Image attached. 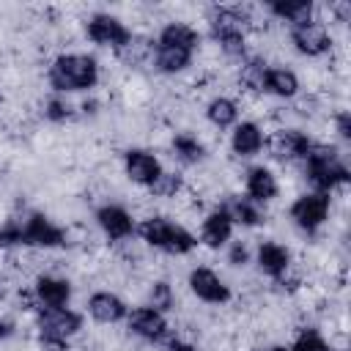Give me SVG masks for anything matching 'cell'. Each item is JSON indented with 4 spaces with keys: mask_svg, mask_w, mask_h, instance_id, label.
I'll use <instances>...</instances> for the list:
<instances>
[{
    "mask_svg": "<svg viewBox=\"0 0 351 351\" xmlns=\"http://www.w3.org/2000/svg\"><path fill=\"white\" fill-rule=\"evenodd\" d=\"M47 85L52 93H82L99 85V60L88 52H60L47 69Z\"/></svg>",
    "mask_w": 351,
    "mask_h": 351,
    "instance_id": "cell-1",
    "label": "cell"
},
{
    "mask_svg": "<svg viewBox=\"0 0 351 351\" xmlns=\"http://www.w3.org/2000/svg\"><path fill=\"white\" fill-rule=\"evenodd\" d=\"M208 33L219 52L228 60H244L247 58V30L252 27V19L239 5H211L208 8Z\"/></svg>",
    "mask_w": 351,
    "mask_h": 351,
    "instance_id": "cell-2",
    "label": "cell"
},
{
    "mask_svg": "<svg viewBox=\"0 0 351 351\" xmlns=\"http://www.w3.org/2000/svg\"><path fill=\"white\" fill-rule=\"evenodd\" d=\"M302 176L313 186V192H337L351 181V167L346 162V154L337 145L315 143L313 151L302 162Z\"/></svg>",
    "mask_w": 351,
    "mask_h": 351,
    "instance_id": "cell-3",
    "label": "cell"
},
{
    "mask_svg": "<svg viewBox=\"0 0 351 351\" xmlns=\"http://www.w3.org/2000/svg\"><path fill=\"white\" fill-rule=\"evenodd\" d=\"M137 236L148 247H154L165 255H189L197 247V236L192 230H186L181 222H176L170 217H159V214L145 217L137 225Z\"/></svg>",
    "mask_w": 351,
    "mask_h": 351,
    "instance_id": "cell-4",
    "label": "cell"
},
{
    "mask_svg": "<svg viewBox=\"0 0 351 351\" xmlns=\"http://www.w3.org/2000/svg\"><path fill=\"white\" fill-rule=\"evenodd\" d=\"M82 313L71 307H55V310H38L36 315V335L44 343V348H66L71 337L82 332Z\"/></svg>",
    "mask_w": 351,
    "mask_h": 351,
    "instance_id": "cell-5",
    "label": "cell"
},
{
    "mask_svg": "<svg viewBox=\"0 0 351 351\" xmlns=\"http://www.w3.org/2000/svg\"><path fill=\"white\" fill-rule=\"evenodd\" d=\"M329 214H332V195H326V192H313V189L310 192H302L288 206L291 222L302 233H307V236H315L326 225Z\"/></svg>",
    "mask_w": 351,
    "mask_h": 351,
    "instance_id": "cell-6",
    "label": "cell"
},
{
    "mask_svg": "<svg viewBox=\"0 0 351 351\" xmlns=\"http://www.w3.org/2000/svg\"><path fill=\"white\" fill-rule=\"evenodd\" d=\"M19 228H22V247H36V250H60L69 244L66 228L52 222L41 211H25L19 214Z\"/></svg>",
    "mask_w": 351,
    "mask_h": 351,
    "instance_id": "cell-7",
    "label": "cell"
},
{
    "mask_svg": "<svg viewBox=\"0 0 351 351\" xmlns=\"http://www.w3.org/2000/svg\"><path fill=\"white\" fill-rule=\"evenodd\" d=\"M85 36H88V41H93L96 47H107V49L118 52V49H123V47L129 44V38H132L134 33H132V27H129L121 16L99 11V14H93V16L85 19Z\"/></svg>",
    "mask_w": 351,
    "mask_h": 351,
    "instance_id": "cell-8",
    "label": "cell"
},
{
    "mask_svg": "<svg viewBox=\"0 0 351 351\" xmlns=\"http://www.w3.org/2000/svg\"><path fill=\"white\" fill-rule=\"evenodd\" d=\"M186 285L192 291L195 299H200L203 304H214V307H222L233 299V291L230 285L211 269V266H195L189 269L186 274Z\"/></svg>",
    "mask_w": 351,
    "mask_h": 351,
    "instance_id": "cell-9",
    "label": "cell"
},
{
    "mask_svg": "<svg viewBox=\"0 0 351 351\" xmlns=\"http://www.w3.org/2000/svg\"><path fill=\"white\" fill-rule=\"evenodd\" d=\"M288 41H291L293 52H299L302 58H324L332 52V33L318 19L288 27Z\"/></svg>",
    "mask_w": 351,
    "mask_h": 351,
    "instance_id": "cell-10",
    "label": "cell"
},
{
    "mask_svg": "<svg viewBox=\"0 0 351 351\" xmlns=\"http://www.w3.org/2000/svg\"><path fill=\"white\" fill-rule=\"evenodd\" d=\"M266 145L271 148V156L280 162H304V156L313 151L315 140L296 126H282L271 137H266Z\"/></svg>",
    "mask_w": 351,
    "mask_h": 351,
    "instance_id": "cell-11",
    "label": "cell"
},
{
    "mask_svg": "<svg viewBox=\"0 0 351 351\" xmlns=\"http://www.w3.org/2000/svg\"><path fill=\"white\" fill-rule=\"evenodd\" d=\"M99 230L110 239V241H129L137 233V222L132 217V211L121 203H101L93 214Z\"/></svg>",
    "mask_w": 351,
    "mask_h": 351,
    "instance_id": "cell-12",
    "label": "cell"
},
{
    "mask_svg": "<svg viewBox=\"0 0 351 351\" xmlns=\"http://www.w3.org/2000/svg\"><path fill=\"white\" fill-rule=\"evenodd\" d=\"M126 329L145 340V343H162L167 335H170V324L165 318V313L148 307V304H140V307H129V315H126Z\"/></svg>",
    "mask_w": 351,
    "mask_h": 351,
    "instance_id": "cell-13",
    "label": "cell"
},
{
    "mask_svg": "<svg viewBox=\"0 0 351 351\" xmlns=\"http://www.w3.org/2000/svg\"><path fill=\"white\" fill-rule=\"evenodd\" d=\"M255 263L261 269V274H266L269 280L274 282H282L293 266V255L291 250L282 244V241H274V239H263L258 247H255Z\"/></svg>",
    "mask_w": 351,
    "mask_h": 351,
    "instance_id": "cell-14",
    "label": "cell"
},
{
    "mask_svg": "<svg viewBox=\"0 0 351 351\" xmlns=\"http://www.w3.org/2000/svg\"><path fill=\"white\" fill-rule=\"evenodd\" d=\"M162 170L165 167H162L159 156L154 151H148V148H129L123 154V173L137 186H145L148 189L162 176Z\"/></svg>",
    "mask_w": 351,
    "mask_h": 351,
    "instance_id": "cell-15",
    "label": "cell"
},
{
    "mask_svg": "<svg viewBox=\"0 0 351 351\" xmlns=\"http://www.w3.org/2000/svg\"><path fill=\"white\" fill-rule=\"evenodd\" d=\"M33 299H36V310H55V307H69L71 302V282L66 277L58 274H38L33 282Z\"/></svg>",
    "mask_w": 351,
    "mask_h": 351,
    "instance_id": "cell-16",
    "label": "cell"
},
{
    "mask_svg": "<svg viewBox=\"0 0 351 351\" xmlns=\"http://www.w3.org/2000/svg\"><path fill=\"white\" fill-rule=\"evenodd\" d=\"M233 228H236V225H233L230 214H228L222 206H214V208L203 217V222H200V239H197V244H203V247H208V250H222V247L230 244Z\"/></svg>",
    "mask_w": 351,
    "mask_h": 351,
    "instance_id": "cell-17",
    "label": "cell"
},
{
    "mask_svg": "<svg viewBox=\"0 0 351 351\" xmlns=\"http://www.w3.org/2000/svg\"><path fill=\"white\" fill-rule=\"evenodd\" d=\"M85 310L96 324H104V326L121 324L129 315V304L112 291H93L85 302Z\"/></svg>",
    "mask_w": 351,
    "mask_h": 351,
    "instance_id": "cell-18",
    "label": "cell"
},
{
    "mask_svg": "<svg viewBox=\"0 0 351 351\" xmlns=\"http://www.w3.org/2000/svg\"><path fill=\"white\" fill-rule=\"evenodd\" d=\"M244 195H247L250 200H255L258 206L271 203V200L280 195V181H277L274 170L266 167V165H252V167H247V173H244Z\"/></svg>",
    "mask_w": 351,
    "mask_h": 351,
    "instance_id": "cell-19",
    "label": "cell"
},
{
    "mask_svg": "<svg viewBox=\"0 0 351 351\" xmlns=\"http://www.w3.org/2000/svg\"><path fill=\"white\" fill-rule=\"evenodd\" d=\"M266 148V132L258 121H239L230 132V151L239 159H252Z\"/></svg>",
    "mask_w": 351,
    "mask_h": 351,
    "instance_id": "cell-20",
    "label": "cell"
},
{
    "mask_svg": "<svg viewBox=\"0 0 351 351\" xmlns=\"http://www.w3.org/2000/svg\"><path fill=\"white\" fill-rule=\"evenodd\" d=\"M263 11L288 27H296V25L315 19V3L313 0H269V3H263Z\"/></svg>",
    "mask_w": 351,
    "mask_h": 351,
    "instance_id": "cell-21",
    "label": "cell"
},
{
    "mask_svg": "<svg viewBox=\"0 0 351 351\" xmlns=\"http://www.w3.org/2000/svg\"><path fill=\"white\" fill-rule=\"evenodd\" d=\"M195 60V52L189 49H181V47H167V44H156L154 41V55H151V66L159 71V74H167V77H176V74H184Z\"/></svg>",
    "mask_w": 351,
    "mask_h": 351,
    "instance_id": "cell-22",
    "label": "cell"
},
{
    "mask_svg": "<svg viewBox=\"0 0 351 351\" xmlns=\"http://www.w3.org/2000/svg\"><path fill=\"white\" fill-rule=\"evenodd\" d=\"M156 44H167V47H181V49H189V52H197L200 49V30L192 27L189 22H181V19H173V22H165L154 38Z\"/></svg>",
    "mask_w": 351,
    "mask_h": 351,
    "instance_id": "cell-23",
    "label": "cell"
},
{
    "mask_svg": "<svg viewBox=\"0 0 351 351\" xmlns=\"http://www.w3.org/2000/svg\"><path fill=\"white\" fill-rule=\"evenodd\" d=\"M299 90H302V82H299V74L291 66H269L263 93H269L274 99H282V101H291V99L299 96Z\"/></svg>",
    "mask_w": 351,
    "mask_h": 351,
    "instance_id": "cell-24",
    "label": "cell"
},
{
    "mask_svg": "<svg viewBox=\"0 0 351 351\" xmlns=\"http://www.w3.org/2000/svg\"><path fill=\"white\" fill-rule=\"evenodd\" d=\"M219 206L230 214L233 225H241V228H258L266 219L263 217V208L255 200H250L247 195H228V200L219 203Z\"/></svg>",
    "mask_w": 351,
    "mask_h": 351,
    "instance_id": "cell-25",
    "label": "cell"
},
{
    "mask_svg": "<svg viewBox=\"0 0 351 351\" xmlns=\"http://www.w3.org/2000/svg\"><path fill=\"white\" fill-rule=\"evenodd\" d=\"M239 115H241L239 101L230 96H214L206 104V121L214 129H233L239 123Z\"/></svg>",
    "mask_w": 351,
    "mask_h": 351,
    "instance_id": "cell-26",
    "label": "cell"
},
{
    "mask_svg": "<svg viewBox=\"0 0 351 351\" xmlns=\"http://www.w3.org/2000/svg\"><path fill=\"white\" fill-rule=\"evenodd\" d=\"M266 71H269L266 58H261V55H247V58L239 63V85H241L247 93H263Z\"/></svg>",
    "mask_w": 351,
    "mask_h": 351,
    "instance_id": "cell-27",
    "label": "cell"
},
{
    "mask_svg": "<svg viewBox=\"0 0 351 351\" xmlns=\"http://www.w3.org/2000/svg\"><path fill=\"white\" fill-rule=\"evenodd\" d=\"M170 148H173V156L181 165H200L206 159V145L192 132H176L173 140H170Z\"/></svg>",
    "mask_w": 351,
    "mask_h": 351,
    "instance_id": "cell-28",
    "label": "cell"
},
{
    "mask_svg": "<svg viewBox=\"0 0 351 351\" xmlns=\"http://www.w3.org/2000/svg\"><path fill=\"white\" fill-rule=\"evenodd\" d=\"M151 55H154V38L137 36V33L129 38V44H126L123 49L115 52V58H118L123 66H129V69H137V66H143V63H151Z\"/></svg>",
    "mask_w": 351,
    "mask_h": 351,
    "instance_id": "cell-29",
    "label": "cell"
},
{
    "mask_svg": "<svg viewBox=\"0 0 351 351\" xmlns=\"http://www.w3.org/2000/svg\"><path fill=\"white\" fill-rule=\"evenodd\" d=\"M285 351H332V343L318 326H302Z\"/></svg>",
    "mask_w": 351,
    "mask_h": 351,
    "instance_id": "cell-30",
    "label": "cell"
},
{
    "mask_svg": "<svg viewBox=\"0 0 351 351\" xmlns=\"http://www.w3.org/2000/svg\"><path fill=\"white\" fill-rule=\"evenodd\" d=\"M184 192V176L176 170H162V176L148 186V195L156 200H173Z\"/></svg>",
    "mask_w": 351,
    "mask_h": 351,
    "instance_id": "cell-31",
    "label": "cell"
},
{
    "mask_svg": "<svg viewBox=\"0 0 351 351\" xmlns=\"http://www.w3.org/2000/svg\"><path fill=\"white\" fill-rule=\"evenodd\" d=\"M41 115H44L49 123H66V121L74 115V104H71L66 96L52 93L49 99H44V104H41Z\"/></svg>",
    "mask_w": 351,
    "mask_h": 351,
    "instance_id": "cell-32",
    "label": "cell"
},
{
    "mask_svg": "<svg viewBox=\"0 0 351 351\" xmlns=\"http://www.w3.org/2000/svg\"><path fill=\"white\" fill-rule=\"evenodd\" d=\"M148 307H154L159 313H167L176 307V293L167 280H154L148 285Z\"/></svg>",
    "mask_w": 351,
    "mask_h": 351,
    "instance_id": "cell-33",
    "label": "cell"
},
{
    "mask_svg": "<svg viewBox=\"0 0 351 351\" xmlns=\"http://www.w3.org/2000/svg\"><path fill=\"white\" fill-rule=\"evenodd\" d=\"M11 247H22V228H19V214L8 217L0 225V250H11Z\"/></svg>",
    "mask_w": 351,
    "mask_h": 351,
    "instance_id": "cell-34",
    "label": "cell"
},
{
    "mask_svg": "<svg viewBox=\"0 0 351 351\" xmlns=\"http://www.w3.org/2000/svg\"><path fill=\"white\" fill-rule=\"evenodd\" d=\"M228 263L236 266V269L250 263V250H247L244 241H230V244H228Z\"/></svg>",
    "mask_w": 351,
    "mask_h": 351,
    "instance_id": "cell-35",
    "label": "cell"
},
{
    "mask_svg": "<svg viewBox=\"0 0 351 351\" xmlns=\"http://www.w3.org/2000/svg\"><path fill=\"white\" fill-rule=\"evenodd\" d=\"M332 123H335L337 137H340L343 143H351V112H348V110H337L335 118H332Z\"/></svg>",
    "mask_w": 351,
    "mask_h": 351,
    "instance_id": "cell-36",
    "label": "cell"
},
{
    "mask_svg": "<svg viewBox=\"0 0 351 351\" xmlns=\"http://www.w3.org/2000/svg\"><path fill=\"white\" fill-rule=\"evenodd\" d=\"M162 351H197V348H195V343L186 340L184 335H178V332L173 335V332H170V335L162 340Z\"/></svg>",
    "mask_w": 351,
    "mask_h": 351,
    "instance_id": "cell-37",
    "label": "cell"
},
{
    "mask_svg": "<svg viewBox=\"0 0 351 351\" xmlns=\"http://www.w3.org/2000/svg\"><path fill=\"white\" fill-rule=\"evenodd\" d=\"M329 11L337 16V22H348V16H351V3H348V0H340V3H329Z\"/></svg>",
    "mask_w": 351,
    "mask_h": 351,
    "instance_id": "cell-38",
    "label": "cell"
},
{
    "mask_svg": "<svg viewBox=\"0 0 351 351\" xmlns=\"http://www.w3.org/2000/svg\"><path fill=\"white\" fill-rule=\"evenodd\" d=\"M16 335V324L11 318H0V343L3 340H11Z\"/></svg>",
    "mask_w": 351,
    "mask_h": 351,
    "instance_id": "cell-39",
    "label": "cell"
},
{
    "mask_svg": "<svg viewBox=\"0 0 351 351\" xmlns=\"http://www.w3.org/2000/svg\"><path fill=\"white\" fill-rule=\"evenodd\" d=\"M80 110H82V115H90V118H93V115L99 112V101H96V99H85V101L80 104Z\"/></svg>",
    "mask_w": 351,
    "mask_h": 351,
    "instance_id": "cell-40",
    "label": "cell"
},
{
    "mask_svg": "<svg viewBox=\"0 0 351 351\" xmlns=\"http://www.w3.org/2000/svg\"><path fill=\"white\" fill-rule=\"evenodd\" d=\"M44 351H66V348H44Z\"/></svg>",
    "mask_w": 351,
    "mask_h": 351,
    "instance_id": "cell-41",
    "label": "cell"
}]
</instances>
